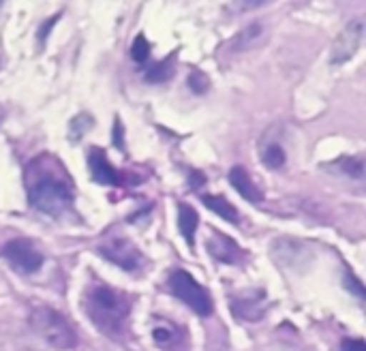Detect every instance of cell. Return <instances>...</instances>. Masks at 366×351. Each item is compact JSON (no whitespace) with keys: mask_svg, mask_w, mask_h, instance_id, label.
Instances as JSON below:
<instances>
[{"mask_svg":"<svg viewBox=\"0 0 366 351\" xmlns=\"http://www.w3.org/2000/svg\"><path fill=\"white\" fill-rule=\"evenodd\" d=\"M152 339H154V343H157L161 350L176 351L178 350V345L184 343V332L180 330V326L161 320V324H157V326L152 328Z\"/></svg>","mask_w":366,"mask_h":351,"instance_id":"7c38bea8","label":"cell"},{"mask_svg":"<svg viewBox=\"0 0 366 351\" xmlns=\"http://www.w3.org/2000/svg\"><path fill=\"white\" fill-rule=\"evenodd\" d=\"M365 36V24L360 19L350 21L335 39L332 47H330V62L332 64H343L347 60H352L362 43Z\"/></svg>","mask_w":366,"mask_h":351,"instance_id":"52a82bcc","label":"cell"},{"mask_svg":"<svg viewBox=\"0 0 366 351\" xmlns=\"http://www.w3.org/2000/svg\"><path fill=\"white\" fill-rule=\"evenodd\" d=\"M24 184L30 206L47 217H60L75 199V187L66 169L49 154H41L28 163Z\"/></svg>","mask_w":366,"mask_h":351,"instance_id":"6da1fadb","label":"cell"},{"mask_svg":"<svg viewBox=\"0 0 366 351\" xmlns=\"http://www.w3.org/2000/svg\"><path fill=\"white\" fill-rule=\"evenodd\" d=\"M174 75V62L172 58L163 60V62H157L152 64L148 71H146V81H152V84H161V81H167L169 77Z\"/></svg>","mask_w":366,"mask_h":351,"instance_id":"e0dca14e","label":"cell"},{"mask_svg":"<svg viewBox=\"0 0 366 351\" xmlns=\"http://www.w3.org/2000/svg\"><path fill=\"white\" fill-rule=\"evenodd\" d=\"M84 313L99 328V332L120 339L129 324L131 300L105 283H92L84 294Z\"/></svg>","mask_w":366,"mask_h":351,"instance_id":"7a4b0ae2","label":"cell"},{"mask_svg":"<svg viewBox=\"0 0 366 351\" xmlns=\"http://www.w3.org/2000/svg\"><path fill=\"white\" fill-rule=\"evenodd\" d=\"M343 351H366V343L362 339H347L343 341Z\"/></svg>","mask_w":366,"mask_h":351,"instance_id":"7402d4cb","label":"cell"},{"mask_svg":"<svg viewBox=\"0 0 366 351\" xmlns=\"http://www.w3.org/2000/svg\"><path fill=\"white\" fill-rule=\"evenodd\" d=\"M2 257L21 275H34L43 266V255L36 251V247L30 240L24 238L9 240L2 247Z\"/></svg>","mask_w":366,"mask_h":351,"instance_id":"8992f818","label":"cell"},{"mask_svg":"<svg viewBox=\"0 0 366 351\" xmlns=\"http://www.w3.org/2000/svg\"><path fill=\"white\" fill-rule=\"evenodd\" d=\"M56 19H58V15H56V17H49V19H47V24L39 30V43H41V45L45 43V36H47V32H49V28L54 26V21H56Z\"/></svg>","mask_w":366,"mask_h":351,"instance_id":"603a6c76","label":"cell"},{"mask_svg":"<svg viewBox=\"0 0 366 351\" xmlns=\"http://www.w3.org/2000/svg\"><path fill=\"white\" fill-rule=\"evenodd\" d=\"M345 287L350 290V294L358 296V298H365V285L354 277V275H347L345 277Z\"/></svg>","mask_w":366,"mask_h":351,"instance_id":"44dd1931","label":"cell"},{"mask_svg":"<svg viewBox=\"0 0 366 351\" xmlns=\"http://www.w3.org/2000/svg\"><path fill=\"white\" fill-rule=\"evenodd\" d=\"M99 253L107 262L116 264L118 268H122L127 272H137L144 266V259H146L142 255V251L129 238H122V236H114L109 240H103L99 244Z\"/></svg>","mask_w":366,"mask_h":351,"instance_id":"5b68a950","label":"cell"},{"mask_svg":"<svg viewBox=\"0 0 366 351\" xmlns=\"http://www.w3.org/2000/svg\"><path fill=\"white\" fill-rule=\"evenodd\" d=\"M206 247H208V253L214 259L223 262V264H240L244 259V253L236 244V240L225 236V234H221V232H212Z\"/></svg>","mask_w":366,"mask_h":351,"instance_id":"9c48e42d","label":"cell"},{"mask_svg":"<svg viewBox=\"0 0 366 351\" xmlns=\"http://www.w3.org/2000/svg\"><path fill=\"white\" fill-rule=\"evenodd\" d=\"M341 169L343 174L356 178V180H362L365 178V157L362 154H356V157H345L341 163Z\"/></svg>","mask_w":366,"mask_h":351,"instance_id":"ac0fdd59","label":"cell"},{"mask_svg":"<svg viewBox=\"0 0 366 351\" xmlns=\"http://www.w3.org/2000/svg\"><path fill=\"white\" fill-rule=\"evenodd\" d=\"M264 36V28L259 24H249L247 28H242L229 43H227V49L232 54H242L247 49H251L255 43H259Z\"/></svg>","mask_w":366,"mask_h":351,"instance_id":"4fadbf2b","label":"cell"},{"mask_svg":"<svg viewBox=\"0 0 366 351\" xmlns=\"http://www.w3.org/2000/svg\"><path fill=\"white\" fill-rule=\"evenodd\" d=\"M30 326L54 350L66 351L77 347V335L73 326L66 322L64 315L49 307H36L30 313Z\"/></svg>","mask_w":366,"mask_h":351,"instance_id":"3957f363","label":"cell"},{"mask_svg":"<svg viewBox=\"0 0 366 351\" xmlns=\"http://www.w3.org/2000/svg\"><path fill=\"white\" fill-rule=\"evenodd\" d=\"M189 86H191L193 92L204 94V92L210 88V79H208V75H206L204 71L195 69V71H191V75H189Z\"/></svg>","mask_w":366,"mask_h":351,"instance_id":"ffe728a7","label":"cell"},{"mask_svg":"<svg viewBox=\"0 0 366 351\" xmlns=\"http://www.w3.org/2000/svg\"><path fill=\"white\" fill-rule=\"evenodd\" d=\"M169 290H172V294H174L178 300H182L193 313H197V315H202V317L212 315L214 305H212L208 292H206V290H204L187 270H174V272L169 275Z\"/></svg>","mask_w":366,"mask_h":351,"instance_id":"277c9868","label":"cell"},{"mask_svg":"<svg viewBox=\"0 0 366 351\" xmlns=\"http://www.w3.org/2000/svg\"><path fill=\"white\" fill-rule=\"evenodd\" d=\"M202 202L208 210H212L214 214H219L221 219L238 225L240 223V217H238V210L234 208V204H229L223 195H202Z\"/></svg>","mask_w":366,"mask_h":351,"instance_id":"9a60e30c","label":"cell"},{"mask_svg":"<svg viewBox=\"0 0 366 351\" xmlns=\"http://www.w3.org/2000/svg\"><path fill=\"white\" fill-rule=\"evenodd\" d=\"M88 169H90V178L99 184L105 187H118L122 182L118 169L107 161L105 152L101 148H90L88 150Z\"/></svg>","mask_w":366,"mask_h":351,"instance_id":"ba28073f","label":"cell"},{"mask_svg":"<svg viewBox=\"0 0 366 351\" xmlns=\"http://www.w3.org/2000/svg\"><path fill=\"white\" fill-rule=\"evenodd\" d=\"M202 184H204V176H202L199 172H193V174H191V187L197 189V187H202Z\"/></svg>","mask_w":366,"mask_h":351,"instance_id":"cb8c5ba5","label":"cell"},{"mask_svg":"<svg viewBox=\"0 0 366 351\" xmlns=\"http://www.w3.org/2000/svg\"><path fill=\"white\" fill-rule=\"evenodd\" d=\"M262 163L268 169H281V167H285V163H287L285 148L279 142H272V139L266 142V146H262Z\"/></svg>","mask_w":366,"mask_h":351,"instance_id":"2e32d148","label":"cell"},{"mask_svg":"<svg viewBox=\"0 0 366 351\" xmlns=\"http://www.w3.org/2000/svg\"><path fill=\"white\" fill-rule=\"evenodd\" d=\"M227 180H229V184H232L247 202L257 204V202L264 199V193L259 191V187L255 184V180L251 178V174H249L244 167H240V165L232 167L229 174H227Z\"/></svg>","mask_w":366,"mask_h":351,"instance_id":"8fae6325","label":"cell"},{"mask_svg":"<svg viewBox=\"0 0 366 351\" xmlns=\"http://www.w3.org/2000/svg\"><path fill=\"white\" fill-rule=\"evenodd\" d=\"M0 118H2V114H0Z\"/></svg>","mask_w":366,"mask_h":351,"instance_id":"d4e9b609","label":"cell"},{"mask_svg":"<svg viewBox=\"0 0 366 351\" xmlns=\"http://www.w3.org/2000/svg\"><path fill=\"white\" fill-rule=\"evenodd\" d=\"M266 292H255L247 296H238L232 300V311L238 320L242 322H259L266 315Z\"/></svg>","mask_w":366,"mask_h":351,"instance_id":"30bf717a","label":"cell"},{"mask_svg":"<svg viewBox=\"0 0 366 351\" xmlns=\"http://www.w3.org/2000/svg\"><path fill=\"white\" fill-rule=\"evenodd\" d=\"M197 223H199V217H197L195 208H191L189 204H178V229L184 236V240H187L189 247L195 244Z\"/></svg>","mask_w":366,"mask_h":351,"instance_id":"5bb4252c","label":"cell"},{"mask_svg":"<svg viewBox=\"0 0 366 351\" xmlns=\"http://www.w3.org/2000/svg\"><path fill=\"white\" fill-rule=\"evenodd\" d=\"M148 56H150V43H148V39L144 34H137L133 45H131V58L135 62H146Z\"/></svg>","mask_w":366,"mask_h":351,"instance_id":"d6986e66","label":"cell"}]
</instances>
